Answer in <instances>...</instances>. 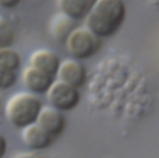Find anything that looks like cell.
Instances as JSON below:
<instances>
[{
    "instance_id": "17",
    "label": "cell",
    "mask_w": 159,
    "mask_h": 158,
    "mask_svg": "<svg viewBox=\"0 0 159 158\" xmlns=\"http://www.w3.org/2000/svg\"><path fill=\"white\" fill-rule=\"evenodd\" d=\"M15 158H36V156L32 153H21L19 156H16Z\"/></svg>"
},
{
    "instance_id": "4",
    "label": "cell",
    "mask_w": 159,
    "mask_h": 158,
    "mask_svg": "<svg viewBox=\"0 0 159 158\" xmlns=\"http://www.w3.org/2000/svg\"><path fill=\"white\" fill-rule=\"evenodd\" d=\"M46 97L50 106L61 112H68L75 109L81 101L80 90L62 81H55V83L46 93Z\"/></svg>"
},
{
    "instance_id": "11",
    "label": "cell",
    "mask_w": 159,
    "mask_h": 158,
    "mask_svg": "<svg viewBox=\"0 0 159 158\" xmlns=\"http://www.w3.org/2000/svg\"><path fill=\"white\" fill-rule=\"evenodd\" d=\"M76 22H77V21H73L72 19L67 17V16L63 15V14L57 15V16L52 20L51 26H50L52 36H53L56 40H58V41L66 42V40H67V37L70 36V34L77 27V26H76Z\"/></svg>"
},
{
    "instance_id": "13",
    "label": "cell",
    "mask_w": 159,
    "mask_h": 158,
    "mask_svg": "<svg viewBox=\"0 0 159 158\" xmlns=\"http://www.w3.org/2000/svg\"><path fill=\"white\" fill-rule=\"evenodd\" d=\"M14 40H15V32L11 25L2 16H0V49L11 47Z\"/></svg>"
},
{
    "instance_id": "8",
    "label": "cell",
    "mask_w": 159,
    "mask_h": 158,
    "mask_svg": "<svg viewBox=\"0 0 159 158\" xmlns=\"http://www.w3.org/2000/svg\"><path fill=\"white\" fill-rule=\"evenodd\" d=\"M36 123L41 126L52 137H57L66 128V117L63 112L48 106L42 108Z\"/></svg>"
},
{
    "instance_id": "14",
    "label": "cell",
    "mask_w": 159,
    "mask_h": 158,
    "mask_svg": "<svg viewBox=\"0 0 159 158\" xmlns=\"http://www.w3.org/2000/svg\"><path fill=\"white\" fill-rule=\"evenodd\" d=\"M17 75L15 71L0 68V90H9L16 83Z\"/></svg>"
},
{
    "instance_id": "16",
    "label": "cell",
    "mask_w": 159,
    "mask_h": 158,
    "mask_svg": "<svg viewBox=\"0 0 159 158\" xmlns=\"http://www.w3.org/2000/svg\"><path fill=\"white\" fill-rule=\"evenodd\" d=\"M7 151V141L2 133H0V158H4Z\"/></svg>"
},
{
    "instance_id": "1",
    "label": "cell",
    "mask_w": 159,
    "mask_h": 158,
    "mask_svg": "<svg viewBox=\"0 0 159 158\" xmlns=\"http://www.w3.org/2000/svg\"><path fill=\"white\" fill-rule=\"evenodd\" d=\"M127 16L123 0H97L87 15L86 27L99 39L111 37L119 31Z\"/></svg>"
},
{
    "instance_id": "12",
    "label": "cell",
    "mask_w": 159,
    "mask_h": 158,
    "mask_svg": "<svg viewBox=\"0 0 159 158\" xmlns=\"http://www.w3.org/2000/svg\"><path fill=\"white\" fill-rule=\"evenodd\" d=\"M21 67V56L11 47L0 49V68L17 72Z\"/></svg>"
},
{
    "instance_id": "10",
    "label": "cell",
    "mask_w": 159,
    "mask_h": 158,
    "mask_svg": "<svg viewBox=\"0 0 159 158\" xmlns=\"http://www.w3.org/2000/svg\"><path fill=\"white\" fill-rule=\"evenodd\" d=\"M57 2L61 14L73 21H81L87 17L97 0H57Z\"/></svg>"
},
{
    "instance_id": "15",
    "label": "cell",
    "mask_w": 159,
    "mask_h": 158,
    "mask_svg": "<svg viewBox=\"0 0 159 158\" xmlns=\"http://www.w3.org/2000/svg\"><path fill=\"white\" fill-rule=\"evenodd\" d=\"M21 2V0H0V6L7 10L15 9L19 4Z\"/></svg>"
},
{
    "instance_id": "5",
    "label": "cell",
    "mask_w": 159,
    "mask_h": 158,
    "mask_svg": "<svg viewBox=\"0 0 159 158\" xmlns=\"http://www.w3.org/2000/svg\"><path fill=\"white\" fill-rule=\"evenodd\" d=\"M57 78L58 81L80 90L87 81V70L81 61L68 58L61 62Z\"/></svg>"
},
{
    "instance_id": "7",
    "label": "cell",
    "mask_w": 159,
    "mask_h": 158,
    "mask_svg": "<svg viewBox=\"0 0 159 158\" xmlns=\"http://www.w3.org/2000/svg\"><path fill=\"white\" fill-rule=\"evenodd\" d=\"M22 81L30 93L46 95L51 88V86L55 83L56 78L29 66L27 68H25L22 73Z\"/></svg>"
},
{
    "instance_id": "9",
    "label": "cell",
    "mask_w": 159,
    "mask_h": 158,
    "mask_svg": "<svg viewBox=\"0 0 159 158\" xmlns=\"http://www.w3.org/2000/svg\"><path fill=\"white\" fill-rule=\"evenodd\" d=\"M22 141L32 151H45L52 144L53 137L41 126L34 123L22 129Z\"/></svg>"
},
{
    "instance_id": "2",
    "label": "cell",
    "mask_w": 159,
    "mask_h": 158,
    "mask_svg": "<svg viewBox=\"0 0 159 158\" xmlns=\"http://www.w3.org/2000/svg\"><path fill=\"white\" fill-rule=\"evenodd\" d=\"M43 106L41 100L30 92H19L6 103L5 113L7 121L19 129H24L37 122Z\"/></svg>"
},
{
    "instance_id": "6",
    "label": "cell",
    "mask_w": 159,
    "mask_h": 158,
    "mask_svg": "<svg viewBox=\"0 0 159 158\" xmlns=\"http://www.w3.org/2000/svg\"><path fill=\"white\" fill-rule=\"evenodd\" d=\"M61 60L58 57L57 53H55L53 51L50 50H37L35 52H32V55L30 56V66L51 76V77H57L58 70H60V65H61Z\"/></svg>"
},
{
    "instance_id": "3",
    "label": "cell",
    "mask_w": 159,
    "mask_h": 158,
    "mask_svg": "<svg viewBox=\"0 0 159 158\" xmlns=\"http://www.w3.org/2000/svg\"><path fill=\"white\" fill-rule=\"evenodd\" d=\"M66 49L75 60L83 61L93 57L102 46V40L87 27H76L66 40Z\"/></svg>"
}]
</instances>
